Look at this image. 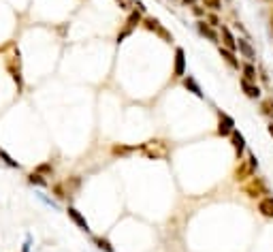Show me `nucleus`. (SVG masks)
Here are the masks:
<instances>
[{
    "label": "nucleus",
    "instance_id": "f8f14e48",
    "mask_svg": "<svg viewBox=\"0 0 273 252\" xmlns=\"http://www.w3.org/2000/svg\"><path fill=\"white\" fill-rule=\"evenodd\" d=\"M181 86H184L190 94H194L196 98H205V92H203L201 84H198L192 75H184V77H181Z\"/></svg>",
    "mask_w": 273,
    "mask_h": 252
},
{
    "label": "nucleus",
    "instance_id": "bb28decb",
    "mask_svg": "<svg viewBox=\"0 0 273 252\" xmlns=\"http://www.w3.org/2000/svg\"><path fill=\"white\" fill-rule=\"evenodd\" d=\"M201 3L209 9V11H220V9H222V0H201Z\"/></svg>",
    "mask_w": 273,
    "mask_h": 252
},
{
    "label": "nucleus",
    "instance_id": "1a4fd4ad",
    "mask_svg": "<svg viewBox=\"0 0 273 252\" xmlns=\"http://www.w3.org/2000/svg\"><path fill=\"white\" fill-rule=\"evenodd\" d=\"M186 49L184 47H175V58H173V77L181 79L186 75Z\"/></svg>",
    "mask_w": 273,
    "mask_h": 252
},
{
    "label": "nucleus",
    "instance_id": "7c9ffc66",
    "mask_svg": "<svg viewBox=\"0 0 273 252\" xmlns=\"http://www.w3.org/2000/svg\"><path fill=\"white\" fill-rule=\"evenodd\" d=\"M115 5L122 9V11H128V0H115Z\"/></svg>",
    "mask_w": 273,
    "mask_h": 252
},
{
    "label": "nucleus",
    "instance_id": "a878e982",
    "mask_svg": "<svg viewBox=\"0 0 273 252\" xmlns=\"http://www.w3.org/2000/svg\"><path fill=\"white\" fill-rule=\"evenodd\" d=\"M0 158H3V160H5V165H9L11 169H20V167H22L20 163H17V160H13L11 156H9V154H7V152H5L3 148H0Z\"/></svg>",
    "mask_w": 273,
    "mask_h": 252
},
{
    "label": "nucleus",
    "instance_id": "9d476101",
    "mask_svg": "<svg viewBox=\"0 0 273 252\" xmlns=\"http://www.w3.org/2000/svg\"><path fill=\"white\" fill-rule=\"evenodd\" d=\"M218 32H220L222 47L231 49V51H237V37L233 34V30L229 28V26H220V28H218Z\"/></svg>",
    "mask_w": 273,
    "mask_h": 252
},
{
    "label": "nucleus",
    "instance_id": "c756f323",
    "mask_svg": "<svg viewBox=\"0 0 273 252\" xmlns=\"http://www.w3.org/2000/svg\"><path fill=\"white\" fill-rule=\"evenodd\" d=\"M132 5H134V9H136V11H141V13L145 15V5L141 3V0H132Z\"/></svg>",
    "mask_w": 273,
    "mask_h": 252
},
{
    "label": "nucleus",
    "instance_id": "5701e85b",
    "mask_svg": "<svg viewBox=\"0 0 273 252\" xmlns=\"http://www.w3.org/2000/svg\"><path fill=\"white\" fill-rule=\"evenodd\" d=\"M260 113L265 115V118L273 120V98H262L260 101Z\"/></svg>",
    "mask_w": 273,
    "mask_h": 252
},
{
    "label": "nucleus",
    "instance_id": "473e14b6",
    "mask_svg": "<svg viewBox=\"0 0 273 252\" xmlns=\"http://www.w3.org/2000/svg\"><path fill=\"white\" fill-rule=\"evenodd\" d=\"M267 133H269V135H271V137H273V120H271V122L267 124Z\"/></svg>",
    "mask_w": 273,
    "mask_h": 252
},
{
    "label": "nucleus",
    "instance_id": "412c9836",
    "mask_svg": "<svg viewBox=\"0 0 273 252\" xmlns=\"http://www.w3.org/2000/svg\"><path fill=\"white\" fill-rule=\"evenodd\" d=\"M92 241L96 244V248H98V250H103V252H115L113 244H111V241H109L107 237H103V235H94V237H92Z\"/></svg>",
    "mask_w": 273,
    "mask_h": 252
},
{
    "label": "nucleus",
    "instance_id": "c85d7f7f",
    "mask_svg": "<svg viewBox=\"0 0 273 252\" xmlns=\"http://www.w3.org/2000/svg\"><path fill=\"white\" fill-rule=\"evenodd\" d=\"M30 246H32V237L26 235V241H24V246H22V252H30Z\"/></svg>",
    "mask_w": 273,
    "mask_h": 252
},
{
    "label": "nucleus",
    "instance_id": "f257e3e1",
    "mask_svg": "<svg viewBox=\"0 0 273 252\" xmlns=\"http://www.w3.org/2000/svg\"><path fill=\"white\" fill-rule=\"evenodd\" d=\"M256 169H258V158L254 154H248L245 158L239 160L237 167H235L233 179H235V182H248L250 177L256 175Z\"/></svg>",
    "mask_w": 273,
    "mask_h": 252
},
{
    "label": "nucleus",
    "instance_id": "e433bc0d",
    "mask_svg": "<svg viewBox=\"0 0 273 252\" xmlns=\"http://www.w3.org/2000/svg\"><path fill=\"white\" fill-rule=\"evenodd\" d=\"M128 3H132V0H128Z\"/></svg>",
    "mask_w": 273,
    "mask_h": 252
},
{
    "label": "nucleus",
    "instance_id": "393cba45",
    "mask_svg": "<svg viewBox=\"0 0 273 252\" xmlns=\"http://www.w3.org/2000/svg\"><path fill=\"white\" fill-rule=\"evenodd\" d=\"M34 171H36V173H41V175H45V177H51L53 175V165L51 163H41Z\"/></svg>",
    "mask_w": 273,
    "mask_h": 252
},
{
    "label": "nucleus",
    "instance_id": "72a5a7b5",
    "mask_svg": "<svg viewBox=\"0 0 273 252\" xmlns=\"http://www.w3.org/2000/svg\"><path fill=\"white\" fill-rule=\"evenodd\" d=\"M184 5H188V7H192V5H196V0H181Z\"/></svg>",
    "mask_w": 273,
    "mask_h": 252
},
{
    "label": "nucleus",
    "instance_id": "6e6552de",
    "mask_svg": "<svg viewBox=\"0 0 273 252\" xmlns=\"http://www.w3.org/2000/svg\"><path fill=\"white\" fill-rule=\"evenodd\" d=\"M196 30L198 34H201L203 39H207L209 43H214V45H220V32H218V28H214V26H209L205 20H196Z\"/></svg>",
    "mask_w": 273,
    "mask_h": 252
},
{
    "label": "nucleus",
    "instance_id": "f704fd0d",
    "mask_svg": "<svg viewBox=\"0 0 273 252\" xmlns=\"http://www.w3.org/2000/svg\"><path fill=\"white\" fill-rule=\"evenodd\" d=\"M269 22H271V32H273V9H271V20Z\"/></svg>",
    "mask_w": 273,
    "mask_h": 252
},
{
    "label": "nucleus",
    "instance_id": "f3484780",
    "mask_svg": "<svg viewBox=\"0 0 273 252\" xmlns=\"http://www.w3.org/2000/svg\"><path fill=\"white\" fill-rule=\"evenodd\" d=\"M258 214L265 216V218H271L273 220V195H267L262 197V199H258Z\"/></svg>",
    "mask_w": 273,
    "mask_h": 252
},
{
    "label": "nucleus",
    "instance_id": "6ab92c4d",
    "mask_svg": "<svg viewBox=\"0 0 273 252\" xmlns=\"http://www.w3.org/2000/svg\"><path fill=\"white\" fill-rule=\"evenodd\" d=\"M51 195L56 197L58 201H69L71 199V193H69V188H66V182H56L51 186Z\"/></svg>",
    "mask_w": 273,
    "mask_h": 252
},
{
    "label": "nucleus",
    "instance_id": "aec40b11",
    "mask_svg": "<svg viewBox=\"0 0 273 252\" xmlns=\"http://www.w3.org/2000/svg\"><path fill=\"white\" fill-rule=\"evenodd\" d=\"M139 150V146H126V143H113L111 146V154L113 156H130L132 152H136Z\"/></svg>",
    "mask_w": 273,
    "mask_h": 252
},
{
    "label": "nucleus",
    "instance_id": "c9c22d12",
    "mask_svg": "<svg viewBox=\"0 0 273 252\" xmlns=\"http://www.w3.org/2000/svg\"><path fill=\"white\" fill-rule=\"evenodd\" d=\"M262 3H273V0H262Z\"/></svg>",
    "mask_w": 273,
    "mask_h": 252
},
{
    "label": "nucleus",
    "instance_id": "a211bd4d",
    "mask_svg": "<svg viewBox=\"0 0 273 252\" xmlns=\"http://www.w3.org/2000/svg\"><path fill=\"white\" fill-rule=\"evenodd\" d=\"M241 79H245V82H252V84H256V79H258V71L256 67H254V62H241Z\"/></svg>",
    "mask_w": 273,
    "mask_h": 252
},
{
    "label": "nucleus",
    "instance_id": "b1692460",
    "mask_svg": "<svg viewBox=\"0 0 273 252\" xmlns=\"http://www.w3.org/2000/svg\"><path fill=\"white\" fill-rule=\"evenodd\" d=\"M205 22H207L209 26H214V28H220V26H222L220 15H218L216 11H207V15H205Z\"/></svg>",
    "mask_w": 273,
    "mask_h": 252
},
{
    "label": "nucleus",
    "instance_id": "39448f33",
    "mask_svg": "<svg viewBox=\"0 0 273 252\" xmlns=\"http://www.w3.org/2000/svg\"><path fill=\"white\" fill-rule=\"evenodd\" d=\"M141 22H143V13L141 11H136V9H132V11H128V15H126V22H124V28L117 32V39H115V43L120 45V43H124L126 39L130 37V34L139 28L141 26Z\"/></svg>",
    "mask_w": 273,
    "mask_h": 252
},
{
    "label": "nucleus",
    "instance_id": "9b49d317",
    "mask_svg": "<svg viewBox=\"0 0 273 252\" xmlns=\"http://www.w3.org/2000/svg\"><path fill=\"white\" fill-rule=\"evenodd\" d=\"M66 214H69V218L77 224V229H81L84 233H90V222L86 220V216L81 214V212L75 208V205H69V208H66Z\"/></svg>",
    "mask_w": 273,
    "mask_h": 252
},
{
    "label": "nucleus",
    "instance_id": "7ed1b4c3",
    "mask_svg": "<svg viewBox=\"0 0 273 252\" xmlns=\"http://www.w3.org/2000/svg\"><path fill=\"white\" fill-rule=\"evenodd\" d=\"M241 193H243L245 197H250V199H262V197L271 195L267 179H265V177H258V175H256V177H250L248 182H243Z\"/></svg>",
    "mask_w": 273,
    "mask_h": 252
},
{
    "label": "nucleus",
    "instance_id": "dca6fc26",
    "mask_svg": "<svg viewBox=\"0 0 273 252\" xmlns=\"http://www.w3.org/2000/svg\"><path fill=\"white\" fill-rule=\"evenodd\" d=\"M239 86L243 90V94L248 96V98H252V101H258V98L262 96V90H260L258 84H252V82H245V79H239Z\"/></svg>",
    "mask_w": 273,
    "mask_h": 252
},
{
    "label": "nucleus",
    "instance_id": "423d86ee",
    "mask_svg": "<svg viewBox=\"0 0 273 252\" xmlns=\"http://www.w3.org/2000/svg\"><path fill=\"white\" fill-rule=\"evenodd\" d=\"M139 150L143 152V156L150 158V160H156V158L167 156V143L165 141H158V139H152V141L141 143Z\"/></svg>",
    "mask_w": 273,
    "mask_h": 252
},
{
    "label": "nucleus",
    "instance_id": "4be33fe9",
    "mask_svg": "<svg viewBox=\"0 0 273 252\" xmlns=\"http://www.w3.org/2000/svg\"><path fill=\"white\" fill-rule=\"evenodd\" d=\"M28 184H30V186H41V188H47V186H49L47 179H45V175L36 173V171H32V173L28 175Z\"/></svg>",
    "mask_w": 273,
    "mask_h": 252
},
{
    "label": "nucleus",
    "instance_id": "cd10ccee",
    "mask_svg": "<svg viewBox=\"0 0 273 252\" xmlns=\"http://www.w3.org/2000/svg\"><path fill=\"white\" fill-rule=\"evenodd\" d=\"M192 13L198 17V20H205V15H207V9L198 7V5H192Z\"/></svg>",
    "mask_w": 273,
    "mask_h": 252
},
{
    "label": "nucleus",
    "instance_id": "2eb2a0df",
    "mask_svg": "<svg viewBox=\"0 0 273 252\" xmlns=\"http://www.w3.org/2000/svg\"><path fill=\"white\" fill-rule=\"evenodd\" d=\"M237 51L241 53V58H245L248 62H254V58H256V51H254L252 43L245 39V37H239V39H237Z\"/></svg>",
    "mask_w": 273,
    "mask_h": 252
},
{
    "label": "nucleus",
    "instance_id": "ddd939ff",
    "mask_svg": "<svg viewBox=\"0 0 273 252\" xmlns=\"http://www.w3.org/2000/svg\"><path fill=\"white\" fill-rule=\"evenodd\" d=\"M231 146H233V150H235V156H237V160H241V156H243V152H245V137H243V133H239L237 129H235L233 133H231Z\"/></svg>",
    "mask_w": 273,
    "mask_h": 252
},
{
    "label": "nucleus",
    "instance_id": "2f4dec72",
    "mask_svg": "<svg viewBox=\"0 0 273 252\" xmlns=\"http://www.w3.org/2000/svg\"><path fill=\"white\" fill-rule=\"evenodd\" d=\"M235 28H237L239 32H243V34H245V37H248V30H245V28H243V24H241V22H235Z\"/></svg>",
    "mask_w": 273,
    "mask_h": 252
},
{
    "label": "nucleus",
    "instance_id": "4468645a",
    "mask_svg": "<svg viewBox=\"0 0 273 252\" xmlns=\"http://www.w3.org/2000/svg\"><path fill=\"white\" fill-rule=\"evenodd\" d=\"M218 51H220V58H222L231 69H235V71L241 69V62H239V58H237V51H231V49L222 47V45H218Z\"/></svg>",
    "mask_w": 273,
    "mask_h": 252
},
{
    "label": "nucleus",
    "instance_id": "0eeeda50",
    "mask_svg": "<svg viewBox=\"0 0 273 252\" xmlns=\"http://www.w3.org/2000/svg\"><path fill=\"white\" fill-rule=\"evenodd\" d=\"M216 115H218V129H216L218 137H231V133L235 131V120L229 113H224L222 109H218Z\"/></svg>",
    "mask_w": 273,
    "mask_h": 252
},
{
    "label": "nucleus",
    "instance_id": "20e7f679",
    "mask_svg": "<svg viewBox=\"0 0 273 252\" xmlns=\"http://www.w3.org/2000/svg\"><path fill=\"white\" fill-rule=\"evenodd\" d=\"M141 26H143V28L148 30V32H154L160 41H165V43H173V34H171V30L167 28L165 24H160L158 17H154V15H143Z\"/></svg>",
    "mask_w": 273,
    "mask_h": 252
},
{
    "label": "nucleus",
    "instance_id": "f03ea898",
    "mask_svg": "<svg viewBox=\"0 0 273 252\" xmlns=\"http://www.w3.org/2000/svg\"><path fill=\"white\" fill-rule=\"evenodd\" d=\"M7 71L13 77L17 86V92H24V71H22V51L20 47H13V53L7 58Z\"/></svg>",
    "mask_w": 273,
    "mask_h": 252
}]
</instances>
